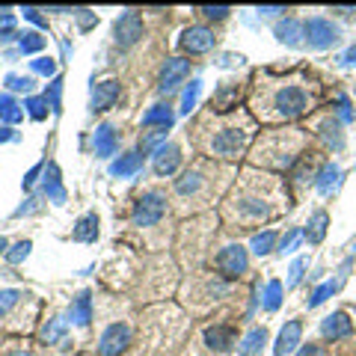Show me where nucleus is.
<instances>
[{"label":"nucleus","instance_id":"obj_1","mask_svg":"<svg viewBox=\"0 0 356 356\" xmlns=\"http://www.w3.org/2000/svg\"><path fill=\"white\" fill-rule=\"evenodd\" d=\"M306 74H259L252 86V110L264 122H291L315 104Z\"/></svg>","mask_w":356,"mask_h":356},{"label":"nucleus","instance_id":"obj_2","mask_svg":"<svg viewBox=\"0 0 356 356\" xmlns=\"http://www.w3.org/2000/svg\"><path fill=\"white\" fill-rule=\"evenodd\" d=\"M280 211L270 181H243L226 199V217L235 222H261Z\"/></svg>","mask_w":356,"mask_h":356},{"label":"nucleus","instance_id":"obj_3","mask_svg":"<svg viewBox=\"0 0 356 356\" xmlns=\"http://www.w3.org/2000/svg\"><path fill=\"white\" fill-rule=\"evenodd\" d=\"M306 134L303 131H270L255 143L252 163L270 166V170H291L303 154Z\"/></svg>","mask_w":356,"mask_h":356},{"label":"nucleus","instance_id":"obj_4","mask_svg":"<svg viewBox=\"0 0 356 356\" xmlns=\"http://www.w3.org/2000/svg\"><path fill=\"white\" fill-rule=\"evenodd\" d=\"M252 140V122L247 116H235L229 122H222L217 131H211L205 137V152L211 158H220V161H235L247 152Z\"/></svg>","mask_w":356,"mask_h":356},{"label":"nucleus","instance_id":"obj_5","mask_svg":"<svg viewBox=\"0 0 356 356\" xmlns=\"http://www.w3.org/2000/svg\"><path fill=\"white\" fill-rule=\"evenodd\" d=\"M163 214H166V199H163V193L149 191V193H143L137 202H134L131 220H134V226H154V222H158Z\"/></svg>","mask_w":356,"mask_h":356},{"label":"nucleus","instance_id":"obj_6","mask_svg":"<svg viewBox=\"0 0 356 356\" xmlns=\"http://www.w3.org/2000/svg\"><path fill=\"white\" fill-rule=\"evenodd\" d=\"M217 267H220L222 276L238 280V276L247 273V250H243L241 243H229V247H222L217 252Z\"/></svg>","mask_w":356,"mask_h":356},{"label":"nucleus","instance_id":"obj_7","mask_svg":"<svg viewBox=\"0 0 356 356\" xmlns=\"http://www.w3.org/2000/svg\"><path fill=\"white\" fill-rule=\"evenodd\" d=\"M303 27H306V39L312 48H330V44L339 42V27L327 18H309Z\"/></svg>","mask_w":356,"mask_h":356},{"label":"nucleus","instance_id":"obj_8","mask_svg":"<svg viewBox=\"0 0 356 356\" xmlns=\"http://www.w3.org/2000/svg\"><path fill=\"white\" fill-rule=\"evenodd\" d=\"M187 74H191V60H184V57H172V60H166L158 89H161L163 95H170V92H175L178 83H181Z\"/></svg>","mask_w":356,"mask_h":356},{"label":"nucleus","instance_id":"obj_9","mask_svg":"<svg viewBox=\"0 0 356 356\" xmlns=\"http://www.w3.org/2000/svg\"><path fill=\"white\" fill-rule=\"evenodd\" d=\"M214 30H208V27H187L181 33V39H178V44H181V51L187 54H205L214 48Z\"/></svg>","mask_w":356,"mask_h":356},{"label":"nucleus","instance_id":"obj_10","mask_svg":"<svg viewBox=\"0 0 356 356\" xmlns=\"http://www.w3.org/2000/svg\"><path fill=\"white\" fill-rule=\"evenodd\" d=\"M128 341H131V330L125 324H113V327L104 330L102 341H98V353L102 356H119L128 348Z\"/></svg>","mask_w":356,"mask_h":356},{"label":"nucleus","instance_id":"obj_11","mask_svg":"<svg viewBox=\"0 0 356 356\" xmlns=\"http://www.w3.org/2000/svg\"><path fill=\"white\" fill-rule=\"evenodd\" d=\"M140 36H143V18L134 13V9H128V13L116 21V42H119V48H131L134 42H140Z\"/></svg>","mask_w":356,"mask_h":356},{"label":"nucleus","instance_id":"obj_12","mask_svg":"<svg viewBox=\"0 0 356 356\" xmlns=\"http://www.w3.org/2000/svg\"><path fill=\"white\" fill-rule=\"evenodd\" d=\"M119 92H122V86L119 81H102V83H95L92 86V110H110L116 102H119Z\"/></svg>","mask_w":356,"mask_h":356},{"label":"nucleus","instance_id":"obj_13","mask_svg":"<svg viewBox=\"0 0 356 356\" xmlns=\"http://www.w3.org/2000/svg\"><path fill=\"white\" fill-rule=\"evenodd\" d=\"M119 146V134L113 131V125H98L92 134V152L98 158H110Z\"/></svg>","mask_w":356,"mask_h":356},{"label":"nucleus","instance_id":"obj_14","mask_svg":"<svg viewBox=\"0 0 356 356\" xmlns=\"http://www.w3.org/2000/svg\"><path fill=\"white\" fill-rule=\"evenodd\" d=\"M178 163H181V149L170 143V146H161L158 154H154V172L158 175H172L178 170Z\"/></svg>","mask_w":356,"mask_h":356},{"label":"nucleus","instance_id":"obj_15","mask_svg":"<svg viewBox=\"0 0 356 356\" xmlns=\"http://www.w3.org/2000/svg\"><path fill=\"white\" fill-rule=\"evenodd\" d=\"M321 332H324L327 339H348L350 332H353V324H350V318L344 315V312H332V315L324 318Z\"/></svg>","mask_w":356,"mask_h":356},{"label":"nucleus","instance_id":"obj_16","mask_svg":"<svg viewBox=\"0 0 356 356\" xmlns=\"http://www.w3.org/2000/svg\"><path fill=\"white\" fill-rule=\"evenodd\" d=\"M205 344L211 350H229L235 344V330L226 327V324H217V327H208L205 330Z\"/></svg>","mask_w":356,"mask_h":356},{"label":"nucleus","instance_id":"obj_17","mask_svg":"<svg viewBox=\"0 0 356 356\" xmlns=\"http://www.w3.org/2000/svg\"><path fill=\"white\" fill-rule=\"evenodd\" d=\"M300 332H303V324H300V321H288V324L282 327V332H280V341H276V356L291 353L300 344Z\"/></svg>","mask_w":356,"mask_h":356},{"label":"nucleus","instance_id":"obj_18","mask_svg":"<svg viewBox=\"0 0 356 356\" xmlns=\"http://www.w3.org/2000/svg\"><path fill=\"white\" fill-rule=\"evenodd\" d=\"M303 36H306V27L300 24V21H294V18H285V21L276 24V39L291 44V48H297V44L303 42Z\"/></svg>","mask_w":356,"mask_h":356},{"label":"nucleus","instance_id":"obj_19","mask_svg":"<svg viewBox=\"0 0 356 356\" xmlns=\"http://www.w3.org/2000/svg\"><path fill=\"white\" fill-rule=\"evenodd\" d=\"M172 122H175V113H172L170 104H154L152 110L143 113V125H158L161 131H166Z\"/></svg>","mask_w":356,"mask_h":356},{"label":"nucleus","instance_id":"obj_20","mask_svg":"<svg viewBox=\"0 0 356 356\" xmlns=\"http://www.w3.org/2000/svg\"><path fill=\"white\" fill-rule=\"evenodd\" d=\"M44 196H48L51 202H57V205L65 202V191H63V184H60L57 163H48V172H44Z\"/></svg>","mask_w":356,"mask_h":356},{"label":"nucleus","instance_id":"obj_21","mask_svg":"<svg viewBox=\"0 0 356 356\" xmlns=\"http://www.w3.org/2000/svg\"><path fill=\"white\" fill-rule=\"evenodd\" d=\"M205 187V175L199 172V170H187L181 178L175 181V193L178 196H193V193H199Z\"/></svg>","mask_w":356,"mask_h":356},{"label":"nucleus","instance_id":"obj_22","mask_svg":"<svg viewBox=\"0 0 356 356\" xmlns=\"http://www.w3.org/2000/svg\"><path fill=\"white\" fill-rule=\"evenodd\" d=\"M327 222H330V214L327 211H315V214L309 217V222H306V241L309 243H321L324 241V235H327Z\"/></svg>","mask_w":356,"mask_h":356},{"label":"nucleus","instance_id":"obj_23","mask_svg":"<svg viewBox=\"0 0 356 356\" xmlns=\"http://www.w3.org/2000/svg\"><path fill=\"white\" fill-rule=\"evenodd\" d=\"M143 166V154L140 152H128V154H122L119 161H113V166H110V172L119 175V178H125V175H134Z\"/></svg>","mask_w":356,"mask_h":356},{"label":"nucleus","instance_id":"obj_24","mask_svg":"<svg viewBox=\"0 0 356 356\" xmlns=\"http://www.w3.org/2000/svg\"><path fill=\"white\" fill-rule=\"evenodd\" d=\"M72 238H74V241H83V243L95 241V238H98V217H95V214L81 217V222H77L74 232H72Z\"/></svg>","mask_w":356,"mask_h":356},{"label":"nucleus","instance_id":"obj_25","mask_svg":"<svg viewBox=\"0 0 356 356\" xmlns=\"http://www.w3.org/2000/svg\"><path fill=\"white\" fill-rule=\"evenodd\" d=\"M339 178H341V172H339V166H332V163H327L324 166V170H321L318 172V191L321 193H332V191H336V187H339Z\"/></svg>","mask_w":356,"mask_h":356},{"label":"nucleus","instance_id":"obj_26","mask_svg":"<svg viewBox=\"0 0 356 356\" xmlns=\"http://www.w3.org/2000/svg\"><path fill=\"white\" fill-rule=\"evenodd\" d=\"M72 318L77 321L81 327H86L89 321H92V306H89V294H81L72 303Z\"/></svg>","mask_w":356,"mask_h":356},{"label":"nucleus","instance_id":"obj_27","mask_svg":"<svg viewBox=\"0 0 356 356\" xmlns=\"http://www.w3.org/2000/svg\"><path fill=\"white\" fill-rule=\"evenodd\" d=\"M264 341H267V332H264V330H250V332H247V339H243V344H241V356L259 353Z\"/></svg>","mask_w":356,"mask_h":356},{"label":"nucleus","instance_id":"obj_28","mask_svg":"<svg viewBox=\"0 0 356 356\" xmlns=\"http://www.w3.org/2000/svg\"><path fill=\"white\" fill-rule=\"evenodd\" d=\"M282 303V282H267V291H264V309L267 312H276Z\"/></svg>","mask_w":356,"mask_h":356},{"label":"nucleus","instance_id":"obj_29","mask_svg":"<svg viewBox=\"0 0 356 356\" xmlns=\"http://www.w3.org/2000/svg\"><path fill=\"white\" fill-rule=\"evenodd\" d=\"M0 119H6V122H18L21 119V107L9 95H0Z\"/></svg>","mask_w":356,"mask_h":356},{"label":"nucleus","instance_id":"obj_30","mask_svg":"<svg viewBox=\"0 0 356 356\" xmlns=\"http://www.w3.org/2000/svg\"><path fill=\"white\" fill-rule=\"evenodd\" d=\"M273 243H276L273 232H261V235L252 238V252H255V255H267V252L273 250Z\"/></svg>","mask_w":356,"mask_h":356},{"label":"nucleus","instance_id":"obj_31","mask_svg":"<svg viewBox=\"0 0 356 356\" xmlns=\"http://www.w3.org/2000/svg\"><path fill=\"white\" fill-rule=\"evenodd\" d=\"M21 291H0V318H6L18 303H21Z\"/></svg>","mask_w":356,"mask_h":356},{"label":"nucleus","instance_id":"obj_32","mask_svg":"<svg viewBox=\"0 0 356 356\" xmlns=\"http://www.w3.org/2000/svg\"><path fill=\"white\" fill-rule=\"evenodd\" d=\"M63 332H65V321H63V318H54L51 324H44V330H42V339L51 344V341L63 339Z\"/></svg>","mask_w":356,"mask_h":356},{"label":"nucleus","instance_id":"obj_33","mask_svg":"<svg viewBox=\"0 0 356 356\" xmlns=\"http://www.w3.org/2000/svg\"><path fill=\"white\" fill-rule=\"evenodd\" d=\"M44 48V36H39V33H24V36H21V51L24 54H36V51H42Z\"/></svg>","mask_w":356,"mask_h":356},{"label":"nucleus","instance_id":"obj_34","mask_svg":"<svg viewBox=\"0 0 356 356\" xmlns=\"http://www.w3.org/2000/svg\"><path fill=\"white\" fill-rule=\"evenodd\" d=\"M324 140L330 143L332 149H341V146H344V137L339 134V125H336V122H324Z\"/></svg>","mask_w":356,"mask_h":356},{"label":"nucleus","instance_id":"obj_35","mask_svg":"<svg viewBox=\"0 0 356 356\" xmlns=\"http://www.w3.org/2000/svg\"><path fill=\"white\" fill-rule=\"evenodd\" d=\"M24 107L30 110L33 119H44V116H48V102H44V98H27Z\"/></svg>","mask_w":356,"mask_h":356},{"label":"nucleus","instance_id":"obj_36","mask_svg":"<svg viewBox=\"0 0 356 356\" xmlns=\"http://www.w3.org/2000/svg\"><path fill=\"white\" fill-rule=\"evenodd\" d=\"M163 140H166V131H154V134H146V137L140 140V149H143V154H149L154 146H161Z\"/></svg>","mask_w":356,"mask_h":356},{"label":"nucleus","instance_id":"obj_37","mask_svg":"<svg viewBox=\"0 0 356 356\" xmlns=\"http://www.w3.org/2000/svg\"><path fill=\"white\" fill-rule=\"evenodd\" d=\"M60 92H63V77H54V81H51V89L44 92V102H51L54 110H60Z\"/></svg>","mask_w":356,"mask_h":356},{"label":"nucleus","instance_id":"obj_38","mask_svg":"<svg viewBox=\"0 0 356 356\" xmlns=\"http://www.w3.org/2000/svg\"><path fill=\"white\" fill-rule=\"evenodd\" d=\"M336 288H339L336 282H327V285H321V288H318V291H315V294H312V300H309V306H321V303H324V300H327V297H330L332 291H336Z\"/></svg>","mask_w":356,"mask_h":356},{"label":"nucleus","instance_id":"obj_39","mask_svg":"<svg viewBox=\"0 0 356 356\" xmlns=\"http://www.w3.org/2000/svg\"><path fill=\"white\" fill-rule=\"evenodd\" d=\"M27 252H30V241H21V243H15V247H13V252H9L6 259L13 261V264H18L21 259H27Z\"/></svg>","mask_w":356,"mask_h":356},{"label":"nucleus","instance_id":"obj_40","mask_svg":"<svg viewBox=\"0 0 356 356\" xmlns=\"http://www.w3.org/2000/svg\"><path fill=\"white\" fill-rule=\"evenodd\" d=\"M229 13H232L229 6H202V15H205V18H214V21H222Z\"/></svg>","mask_w":356,"mask_h":356},{"label":"nucleus","instance_id":"obj_41","mask_svg":"<svg viewBox=\"0 0 356 356\" xmlns=\"http://www.w3.org/2000/svg\"><path fill=\"white\" fill-rule=\"evenodd\" d=\"M196 95H199V81H193V83H191V89L184 92V113H191V110H193Z\"/></svg>","mask_w":356,"mask_h":356},{"label":"nucleus","instance_id":"obj_42","mask_svg":"<svg viewBox=\"0 0 356 356\" xmlns=\"http://www.w3.org/2000/svg\"><path fill=\"white\" fill-rule=\"evenodd\" d=\"M339 116H341V122H353V110H350L348 95H339Z\"/></svg>","mask_w":356,"mask_h":356},{"label":"nucleus","instance_id":"obj_43","mask_svg":"<svg viewBox=\"0 0 356 356\" xmlns=\"http://www.w3.org/2000/svg\"><path fill=\"white\" fill-rule=\"evenodd\" d=\"M238 95V86H229V89H222V92L214 98V107H229V102Z\"/></svg>","mask_w":356,"mask_h":356},{"label":"nucleus","instance_id":"obj_44","mask_svg":"<svg viewBox=\"0 0 356 356\" xmlns=\"http://www.w3.org/2000/svg\"><path fill=\"white\" fill-rule=\"evenodd\" d=\"M33 72H39V74H54V72H57V63H54V60H33Z\"/></svg>","mask_w":356,"mask_h":356},{"label":"nucleus","instance_id":"obj_45","mask_svg":"<svg viewBox=\"0 0 356 356\" xmlns=\"http://www.w3.org/2000/svg\"><path fill=\"white\" fill-rule=\"evenodd\" d=\"M6 83H9V89H24V92H30V89H33V81H30V77H6Z\"/></svg>","mask_w":356,"mask_h":356},{"label":"nucleus","instance_id":"obj_46","mask_svg":"<svg viewBox=\"0 0 356 356\" xmlns=\"http://www.w3.org/2000/svg\"><path fill=\"white\" fill-rule=\"evenodd\" d=\"M297 241H300V232H288V235L282 238V243H280V252H291L297 247Z\"/></svg>","mask_w":356,"mask_h":356},{"label":"nucleus","instance_id":"obj_47","mask_svg":"<svg viewBox=\"0 0 356 356\" xmlns=\"http://www.w3.org/2000/svg\"><path fill=\"white\" fill-rule=\"evenodd\" d=\"M297 356H327V350L321 348V344H303Z\"/></svg>","mask_w":356,"mask_h":356},{"label":"nucleus","instance_id":"obj_48","mask_svg":"<svg viewBox=\"0 0 356 356\" xmlns=\"http://www.w3.org/2000/svg\"><path fill=\"white\" fill-rule=\"evenodd\" d=\"M303 267H306V261H294L291 264V285L300 280V276H303Z\"/></svg>","mask_w":356,"mask_h":356},{"label":"nucleus","instance_id":"obj_49","mask_svg":"<svg viewBox=\"0 0 356 356\" xmlns=\"http://www.w3.org/2000/svg\"><path fill=\"white\" fill-rule=\"evenodd\" d=\"M344 63H348V65H356V44H353V48L348 51V54H344V57H341Z\"/></svg>","mask_w":356,"mask_h":356},{"label":"nucleus","instance_id":"obj_50","mask_svg":"<svg viewBox=\"0 0 356 356\" xmlns=\"http://www.w3.org/2000/svg\"><path fill=\"white\" fill-rule=\"evenodd\" d=\"M24 15H27L30 21H36V24H44V21H42V15L36 13V9H24Z\"/></svg>","mask_w":356,"mask_h":356},{"label":"nucleus","instance_id":"obj_51","mask_svg":"<svg viewBox=\"0 0 356 356\" xmlns=\"http://www.w3.org/2000/svg\"><path fill=\"white\" fill-rule=\"evenodd\" d=\"M259 13H264V15H276V13H285L282 6H264V9H259Z\"/></svg>","mask_w":356,"mask_h":356},{"label":"nucleus","instance_id":"obj_52","mask_svg":"<svg viewBox=\"0 0 356 356\" xmlns=\"http://www.w3.org/2000/svg\"><path fill=\"white\" fill-rule=\"evenodd\" d=\"M6 140H13V131H9V128H0V143H6Z\"/></svg>","mask_w":356,"mask_h":356},{"label":"nucleus","instance_id":"obj_53","mask_svg":"<svg viewBox=\"0 0 356 356\" xmlns=\"http://www.w3.org/2000/svg\"><path fill=\"white\" fill-rule=\"evenodd\" d=\"M3 250H6V241H3V238H0V255H3Z\"/></svg>","mask_w":356,"mask_h":356},{"label":"nucleus","instance_id":"obj_54","mask_svg":"<svg viewBox=\"0 0 356 356\" xmlns=\"http://www.w3.org/2000/svg\"><path fill=\"white\" fill-rule=\"evenodd\" d=\"M6 356H30V353H21V350H15V353H6Z\"/></svg>","mask_w":356,"mask_h":356}]
</instances>
